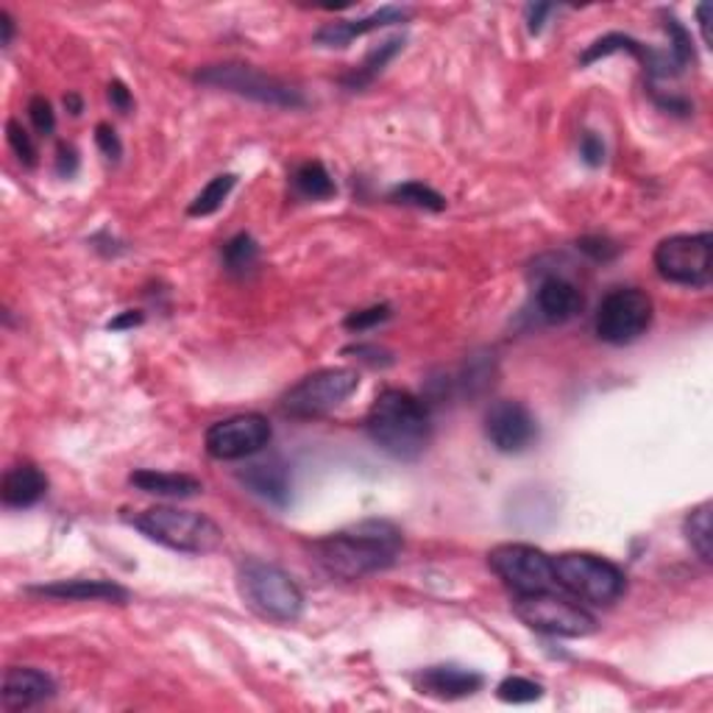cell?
<instances>
[{"instance_id":"cell-1","label":"cell","mask_w":713,"mask_h":713,"mask_svg":"<svg viewBox=\"0 0 713 713\" xmlns=\"http://www.w3.org/2000/svg\"><path fill=\"white\" fill-rule=\"evenodd\" d=\"M404 546L402 530L385 519H366L312 544V555L330 575L343 580H363L390 569Z\"/></svg>"},{"instance_id":"cell-2","label":"cell","mask_w":713,"mask_h":713,"mask_svg":"<svg viewBox=\"0 0 713 713\" xmlns=\"http://www.w3.org/2000/svg\"><path fill=\"white\" fill-rule=\"evenodd\" d=\"M366 430L385 455L396 460H415L430 446L432 419L419 396L388 388L374 399Z\"/></svg>"},{"instance_id":"cell-3","label":"cell","mask_w":713,"mask_h":713,"mask_svg":"<svg viewBox=\"0 0 713 713\" xmlns=\"http://www.w3.org/2000/svg\"><path fill=\"white\" fill-rule=\"evenodd\" d=\"M132 524L145 538L174 552H185V555H210L223 544V530L196 510L163 504V508L143 510L140 516L132 519Z\"/></svg>"},{"instance_id":"cell-4","label":"cell","mask_w":713,"mask_h":713,"mask_svg":"<svg viewBox=\"0 0 713 713\" xmlns=\"http://www.w3.org/2000/svg\"><path fill=\"white\" fill-rule=\"evenodd\" d=\"M237 586L246 605L270 622H296L304 611V593L279 566L248 560L237 571Z\"/></svg>"},{"instance_id":"cell-5","label":"cell","mask_w":713,"mask_h":713,"mask_svg":"<svg viewBox=\"0 0 713 713\" xmlns=\"http://www.w3.org/2000/svg\"><path fill=\"white\" fill-rule=\"evenodd\" d=\"M555 566V582L571 591L577 600L591 602V605H613L622 600L627 577L611 560L588 552H566L552 558Z\"/></svg>"},{"instance_id":"cell-6","label":"cell","mask_w":713,"mask_h":713,"mask_svg":"<svg viewBox=\"0 0 713 713\" xmlns=\"http://www.w3.org/2000/svg\"><path fill=\"white\" fill-rule=\"evenodd\" d=\"M198 85L215 87V90L234 92V96L248 98V101L265 103V107L276 109H301L307 107L301 90H296L293 85L282 81V78L268 76V73L257 70L252 65H212L198 70L196 76Z\"/></svg>"},{"instance_id":"cell-7","label":"cell","mask_w":713,"mask_h":713,"mask_svg":"<svg viewBox=\"0 0 713 713\" xmlns=\"http://www.w3.org/2000/svg\"><path fill=\"white\" fill-rule=\"evenodd\" d=\"M513 613H516L530 630L546 633V636L586 638L597 630V619H593L586 608L575 605V602L564 600V597H555L552 591L516 593Z\"/></svg>"},{"instance_id":"cell-8","label":"cell","mask_w":713,"mask_h":713,"mask_svg":"<svg viewBox=\"0 0 713 713\" xmlns=\"http://www.w3.org/2000/svg\"><path fill=\"white\" fill-rule=\"evenodd\" d=\"M713 237L700 234H671L655 248V268L660 279L683 288H705L713 276Z\"/></svg>"},{"instance_id":"cell-9","label":"cell","mask_w":713,"mask_h":713,"mask_svg":"<svg viewBox=\"0 0 713 713\" xmlns=\"http://www.w3.org/2000/svg\"><path fill=\"white\" fill-rule=\"evenodd\" d=\"M360 388V374L352 368H321L285 393L282 410L293 419H319L341 408Z\"/></svg>"},{"instance_id":"cell-10","label":"cell","mask_w":713,"mask_h":713,"mask_svg":"<svg viewBox=\"0 0 713 713\" xmlns=\"http://www.w3.org/2000/svg\"><path fill=\"white\" fill-rule=\"evenodd\" d=\"M653 326V299L638 288H616L597 310V335L611 346H627Z\"/></svg>"},{"instance_id":"cell-11","label":"cell","mask_w":713,"mask_h":713,"mask_svg":"<svg viewBox=\"0 0 713 713\" xmlns=\"http://www.w3.org/2000/svg\"><path fill=\"white\" fill-rule=\"evenodd\" d=\"M488 566L493 575L516 593L552 591L555 566L546 552L530 544H499L488 552Z\"/></svg>"},{"instance_id":"cell-12","label":"cell","mask_w":713,"mask_h":713,"mask_svg":"<svg viewBox=\"0 0 713 713\" xmlns=\"http://www.w3.org/2000/svg\"><path fill=\"white\" fill-rule=\"evenodd\" d=\"M274 438L270 421L259 413L232 415V419L215 421L207 430V452L215 460H246L259 455Z\"/></svg>"},{"instance_id":"cell-13","label":"cell","mask_w":713,"mask_h":713,"mask_svg":"<svg viewBox=\"0 0 713 713\" xmlns=\"http://www.w3.org/2000/svg\"><path fill=\"white\" fill-rule=\"evenodd\" d=\"M486 435L497 452L519 455L538 441V421L522 402L502 399L486 413Z\"/></svg>"},{"instance_id":"cell-14","label":"cell","mask_w":713,"mask_h":713,"mask_svg":"<svg viewBox=\"0 0 713 713\" xmlns=\"http://www.w3.org/2000/svg\"><path fill=\"white\" fill-rule=\"evenodd\" d=\"M56 694V683L45 671L34 666H12L3 675V691L0 702L7 711H29V708L43 705Z\"/></svg>"},{"instance_id":"cell-15","label":"cell","mask_w":713,"mask_h":713,"mask_svg":"<svg viewBox=\"0 0 713 713\" xmlns=\"http://www.w3.org/2000/svg\"><path fill=\"white\" fill-rule=\"evenodd\" d=\"M410 18L408 7H382L379 12L368 14V18L360 20H335V23H326L324 29L315 31V43L321 48H346L348 43H354L357 36H366L371 31L385 29V25L404 23Z\"/></svg>"},{"instance_id":"cell-16","label":"cell","mask_w":713,"mask_h":713,"mask_svg":"<svg viewBox=\"0 0 713 713\" xmlns=\"http://www.w3.org/2000/svg\"><path fill=\"white\" fill-rule=\"evenodd\" d=\"M415 683H419L421 694L435 697V700H463V697H471L482 689V675L466 669V666L441 664L419 671Z\"/></svg>"},{"instance_id":"cell-17","label":"cell","mask_w":713,"mask_h":713,"mask_svg":"<svg viewBox=\"0 0 713 713\" xmlns=\"http://www.w3.org/2000/svg\"><path fill=\"white\" fill-rule=\"evenodd\" d=\"M29 593L56 602H114V605H123L129 600L126 588L112 580H59L29 588Z\"/></svg>"},{"instance_id":"cell-18","label":"cell","mask_w":713,"mask_h":713,"mask_svg":"<svg viewBox=\"0 0 713 713\" xmlns=\"http://www.w3.org/2000/svg\"><path fill=\"white\" fill-rule=\"evenodd\" d=\"M237 480L254 493V497L265 499V502L285 508L290 502V471L279 457H268V460L248 463L243 471H237Z\"/></svg>"},{"instance_id":"cell-19","label":"cell","mask_w":713,"mask_h":713,"mask_svg":"<svg viewBox=\"0 0 713 713\" xmlns=\"http://www.w3.org/2000/svg\"><path fill=\"white\" fill-rule=\"evenodd\" d=\"M535 301H538V312L549 324H566V321L577 319L582 307H586L580 288L575 282H569V279H564V276L544 279Z\"/></svg>"},{"instance_id":"cell-20","label":"cell","mask_w":713,"mask_h":713,"mask_svg":"<svg viewBox=\"0 0 713 713\" xmlns=\"http://www.w3.org/2000/svg\"><path fill=\"white\" fill-rule=\"evenodd\" d=\"M48 493V477L31 463H20V466L9 468L3 474V486H0V497L3 504L12 510L34 508L40 499Z\"/></svg>"},{"instance_id":"cell-21","label":"cell","mask_w":713,"mask_h":713,"mask_svg":"<svg viewBox=\"0 0 713 713\" xmlns=\"http://www.w3.org/2000/svg\"><path fill=\"white\" fill-rule=\"evenodd\" d=\"M137 491L148 493V497H165V499H192L204 491L201 480L190 477V474H170V471H154V468H140L129 477Z\"/></svg>"},{"instance_id":"cell-22","label":"cell","mask_w":713,"mask_h":713,"mask_svg":"<svg viewBox=\"0 0 713 713\" xmlns=\"http://www.w3.org/2000/svg\"><path fill=\"white\" fill-rule=\"evenodd\" d=\"M402 48H404V36H393V40H388V43L377 45V48L363 59V65H357L352 73L343 76V85H346L348 90H363V87L371 85L374 78H377L379 73L396 59V54H399Z\"/></svg>"},{"instance_id":"cell-23","label":"cell","mask_w":713,"mask_h":713,"mask_svg":"<svg viewBox=\"0 0 713 713\" xmlns=\"http://www.w3.org/2000/svg\"><path fill=\"white\" fill-rule=\"evenodd\" d=\"M711 502H702L686 516V538H689L691 549L697 552V558L702 564L713 560V524H711Z\"/></svg>"},{"instance_id":"cell-24","label":"cell","mask_w":713,"mask_h":713,"mask_svg":"<svg viewBox=\"0 0 713 713\" xmlns=\"http://www.w3.org/2000/svg\"><path fill=\"white\" fill-rule=\"evenodd\" d=\"M293 187L301 198L307 201H330L337 192L335 181H332L330 170L321 163H304L293 174Z\"/></svg>"},{"instance_id":"cell-25","label":"cell","mask_w":713,"mask_h":713,"mask_svg":"<svg viewBox=\"0 0 713 713\" xmlns=\"http://www.w3.org/2000/svg\"><path fill=\"white\" fill-rule=\"evenodd\" d=\"M390 201L402 207H415V210L426 212H444L446 210V198L441 196L438 190L421 185V181H404V185L393 187L390 190Z\"/></svg>"},{"instance_id":"cell-26","label":"cell","mask_w":713,"mask_h":713,"mask_svg":"<svg viewBox=\"0 0 713 713\" xmlns=\"http://www.w3.org/2000/svg\"><path fill=\"white\" fill-rule=\"evenodd\" d=\"M234 185H237V176H234V174L215 176V179H212L210 185L204 187V190H201L196 198H192V204H190V210H187V212H190L192 218L215 215V212L223 207V201L229 198V192L234 190Z\"/></svg>"},{"instance_id":"cell-27","label":"cell","mask_w":713,"mask_h":713,"mask_svg":"<svg viewBox=\"0 0 713 713\" xmlns=\"http://www.w3.org/2000/svg\"><path fill=\"white\" fill-rule=\"evenodd\" d=\"M259 259V246L254 243L252 234H237V237H232V241L223 246V265H226V270H232V274H246V270H252L254 265H257Z\"/></svg>"},{"instance_id":"cell-28","label":"cell","mask_w":713,"mask_h":713,"mask_svg":"<svg viewBox=\"0 0 713 713\" xmlns=\"http://www.w3.org/2000/svg\"><path fill=\"white\" fill-rule=\"evenodd\" d=\"M497 697L502 702H510V705H527V702H535L544 697V689H541L535 680L527 678H508L499 683Z\"/></svg>"},{"instance_id":"cell-29","label":"cell","mask_w":713,"mask_h":713,"mask_svg":"<svg viewBox=\"0 0 713 713\" xmlns=\"http://www.w3.org/2000/svg\"><path fill=\"white\" fill-rule=\"evenodd\" d=\"M7 137H9V145H12V151L18 154L20 163H23L25 168H34V165H36V145H34V140H31V134L25 132V129L20 126L18 121H9L7 123Z\"/></svg>"},{"instance_id":"cell-30","label":"cell","mask_w":713,"mask_h":713,"mask_svg":"<svg viewBox=\"0 0 713 713\" xmlns=\"http://www.w3.org/2000/svg\"><path fill=\"white\" fill-rule=\"evenodd\" d=\"M388 319H390V307L377 304V307H368V310L352 312V315L343 321V326H346L348 332H368V330H374V326L385 324Z\"/></svg>"},{"instance_id":"cell-31","label":"cell","mask_w":713,"mask_h":713,"mask_svg":"<svg viewBox=\"0 0 713 713\" xmlns=\"http://www.w3.org/2000/svg\"><path fill=\"white\" fill-rule=\"evenodd\" d=\"M29 118H31V123H34L36 132L43 134V137H48V134H54V129H56V114H54V107H51L48 98H43V96L31 98V103H29Z\"/></svg>"},{"instance_id":"cell-32","label":"cell","mask_w":713,"mask_h":713,"mask_svg":"<svg viewBox=\"0 0 713 713\" xmlns=\"http://www.w3.org/2000/svg\"><path fill=\"white\" fill-rule=\"evenodd\" d=\"M96 143L98 148H101V154L107 156V159H112V163H118L123 154V145H121V137H118V132H114L109 123H98L96 126Z\"/></svg>"},{"instance_id":"cell-33","label":"cell","mask_w":713,"mask_h":713,"mask_svg":"<svg viewBox=\"0 0 713 713\" xmlns=\"http://www.w3.org/2000/svg\"><path fill=\"white\" fill-rule=\"evenodd\" d=\"M580 156L588 168H600L605 163V143L593 132H586L580 140Z\"/></svg>"},{"instance_id":"cell-34","label":"cell","mask_w":713,"mask_h":713,"mask_svg":"<svg viewBox=\"0 0 713 713\" xmlns=\"http://www.w3.org/2000/svg\"><path fill=\"white\" fill-rule=\"evenodd\" d=\"M577 246H580V252H586L588 257L597 259V263H608V259H613L619 254V246H613L608 237H582Z\"/></svg>"},{"instance_id":"cell-35","label":"cell","mask_w":713,"mask_h":713,"mask_svg":"<svg viewBox=\"0 0 713 713\" xmlns=\"http://www.w3.org/2000/svg\"><path fill=\"white\" fill-rule=\"evenodd\" d=\"M346 354H357L363 363H368V366H390L393 363V357H390L388 348H379V346H348Z\"/></svg>"},{"instance_id":"cell-36","label":"cell","mask_w":713,"mask_h":713,"mask_svg":"<svg viewBox=\"0 0 713 713\" xmlns=\"http://www.w3.org/2000/svg\"><path fill=\"white\" fill-rule=\"evenodd\" d=\"M107 98H109V103H112V107L118 109V112H123V114L132 112L134 98H132V92H129V87L123 85V81H112V85H109V90H107Z\"/></svg>"},{"instance_id":"cell-37","label":"cell","mask_w":713,"mask_h":713,"mask_svg":"<svg viewBox=\"0 0 713 713\" xmlns=\"http://www.w3.org/2000/svg\"><path fill=\"white\" fill-rule=\"evenodd\" d=\"M78 170V154L73 145H59V156H56V174L65 176V179H70V176H76Z\"/></svg>"},{"instance_id":"cell-38","label":"cell","mask_w":713,"mask_h":713,"mask_svg":"<svg viewBox=\"0 0 713 713\" xmlns=\"http://www.w3.org/2000/svg\"><path fill=\"white\" fill-rule=\"evenodd\" d=\"M552 12H555V7H549V3H535V7H527L530 34H541L546 14H552Z\"/></svg>"},{"instance_id":"cell-39","label":"cell","mask_w":713,"mask_h":713,"mask_svg":"<svg viewBox=\"0 0 713 713\" xmlns=\"http://www.w3.org/2000/svg\"><path fill=\"white\" fill-rule=\"evenodd\" d=\"M137 324H143V312L129 310V312H123L121 319H114L112 324H109V330L121 332V330H132V326H137Z\"/></svg>"},{"instance_id":"cell-40","label":"cell","mask_w":713,"mask_h":713,"mask_svg":"<svg viewBox=\"0 0 713 713\" xmlns=\"http://www.w3.org/2000/svg\"><path fill=\"white\" fill-rule=\"evenodd\" d=\"M0 25H3V40H0V43H3V48H9V45H12V36H14L12 14L0 12Z\"/></svg>"},{"instance_id":"cell-41","label":"cell","mask_w":713,"mask_h":713,"mask_svg":"<svg viewBox=\"0 0 713 713\" xmlns=\"http://www.w3.org/2000/svg\"><path fill=\"white\" fill-rule=\"evenodd\" d=\"M708 12H711V7H708V3H700V9H697V20H700L702 40H705V45H711V31H708Z\"/></svg>"},{"instance_id":"cell-42","label":"cell","mask_w":713,"mask_h":713,"mask_svg":"<svg viewBox=\"0 0 713 713\" xmlns=\"http://www.w3.org/2000/svg\"><path fill=\"white\" fill-rule=\"evenodd\" d=\"M65 107L70 109V114H81V109H85V107H81V98H78V96H67Z\"/></svg>"}]
</instances>
